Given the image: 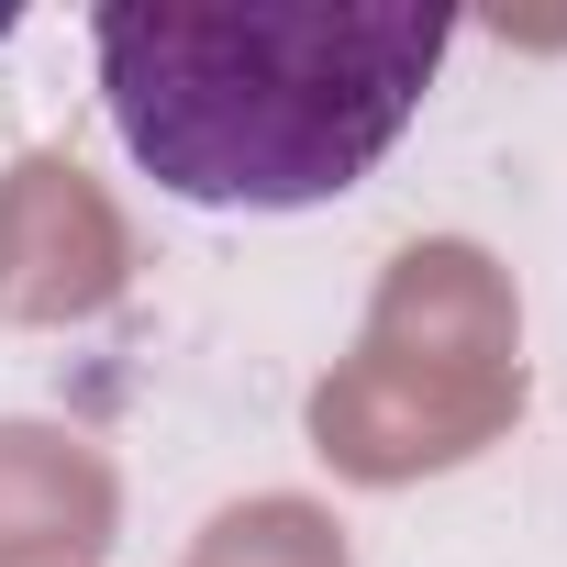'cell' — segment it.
Returning <instances> with one entry per match:
<instances>
[{
	"label": "cell",
	"mask_w": 567,
	"mask_h": 567,
	"mask_svg": "<svg viewBox=\"0 0 567 567\" xmlns=\"http://www.w3.org/2000/svg\"><path fill=\"white\" fill-rule=\"evenodd\" d=\"M456 12L434 0H101L123 156L189 212H323L412 134Z\"/></svg>",
	"instance_id": "1"
},
{
	"label": "cell",
	"mask_w": 567,
	"mask_h": 567,
	"mask_svg": "<svg viewBox=\"0 0 567 567\" xmlns=\"http://www.w3.org/2000/svg\"><path fill=\"white\" fill-rule=\"evenodd\" d=\"M0 34H12V12H0Z\"/></svg>",
	"instance_id": "2"
}]
</instances>
